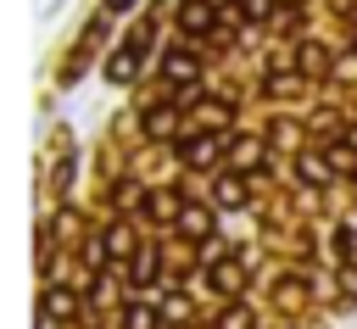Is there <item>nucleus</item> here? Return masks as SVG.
<instances>
[{"instance_id": "nucleus-1", "label": "nucleus", "mask_w": 357, "mask_h": 329, "mask_svg": "<svg viewBox=\"0 0 357 329\" xmlns=\"http://www.w3.org/2000/svg\"><path fill=\"white\" fill-rule=\"evenodd\" d=\"M139 50H145V39H139V33H134V39H128V45H123V50H117V61H112V67H106V72H112V78H117V84H123V78H134V72H139Z\"/></svg>"}, {"instance_id": "nucleus-2", "label": "nucleus", "mask_w": 357, "mask_h": 329, "mask_svg": "<svg viewBox=\"0 0 357 329\" xmlns=\"http://www.w3.org/2000/svg\"><path fill=\"white\" fill-rule=\"evenodd\" d=\"M212 156H218V139H206V134H201V139H190V145H184V162H190V167H206V162H212Z\"/></svg>"}, {"instance_id": "nucleus-3", "label": "nucleus", "mask_w": 357, "mask_h": 329, "mask_svg": "<svg viewBox=\"0 0 357 329\" xmlns=\"http://www.w3.org/2000/svg\"><path fill=\"white\" fill-rule=\"evenodd\" d=\"M178 223H184V234H190V240H201V234L212 229V217H206L201 206H184V212H178Z\"/></svg>"}, {"instance_id": "nucleus-4", "label": "nucleus", "mask_w": 357, "mask_h": 329, "mask_svg": "<svg viewBox=\"0 0 357 329\" xmlns=\"http://www.w3.org/2000/svg\"><path fill=\"white\" fill-rule=\"evenodd\" d=\"M257 162H262L257 139H234V167H257Z\"/></svg>"}, {"instance_id": "nucleus-5", "label": "nucleus", "mask_w": 357, "mask_h": 329, "mask_svg": "<svg viewBox=\"0 0 357 329\" xmlns=\"http://www.w3.org/2000/svg\"><path fill=\"white\" fill-rule=\"evenodd\" d=\"M212 284L234 296V290H240V268H229V262H218V268H212Z\"/></svg>"}, {"instance_id": "nucleus-6", "label": "nucleus", "mask_w": 357, "mask_h": 329, "mask_svg": "<svg viewBox=\"0 0 357 329\" xmlns=\"http://www.w3.org/2000/svg\"><path fill=\"white\" fill-rule=\"evenodd\" d=\"M123 329H156V312L151 307H128L123 312Z\"/></svg>"}, {"instance_id": "nucleus-7", "label": "nucleus", "mask_w": 357, "mask_h": 329, "mask_svg": "<svg viewBox=\"0 0 357 329\" xmlns=\"http://www.w3.org/2000/svg\"><path fill=\"white\" fill-rule=\"evenodd\" d=\"M206 22H212V17H206V6H201V0H190V6H184V28H190V33H201Z\"/></svg>"}, {"instance_id": "nucleus-8", "label": "nucleus", "mask_w": 357, "mask_h": 329, "mask_svg": "<svg viewBox=\"0 0 357 329\" xmlns=\"http://www.w3.org/2000/svg\"><path fill=\"white\" fill-rule=\"evenodd\" d=\"M173 117H178L173 106H162V112H151V117H145V134H167V128H173Z\"/></svg>"}, {"instance_id": "nucleus-9", "label": "nucleus", "mask_w": 357, "mask_h": 329, "mask_svg": "<svg viewBox=\"0 0 357 329\" xmlns=\"http://www.w3.org/2000/svg\"><path fill=\"white\" fill-rule=\"evenodd\" d=\"M167 78H195V61L173 50V56H167Z\"/></svg>"}, {"instance_id": "nucleus-10", "label": "nucleus", "mask_w": 357, "mask_h": 329, "mask_svg": "<svg viewBox=\"0 0 357 329\" xmlns=\"http://www.w3.org/2000/svg\"><path fill=\"white\" fill-rule=\"evenodd\" d=\"M245 201V190H240V178H229V184H218V206H240Z\"/></svg>"}, {"instance_id": "nucleus-11", "label": "nucleus", "mask_w": 357, "mask_h": 329, "mask_svg": "<svg viewBox=\"0 0 357 329\" xmlns=\"http://www.w3.org/2000/svg\"><path fill=\"white\" fill-rule=\"evenodd\" d=\"M218 329H251V312H245V307H229V312L218 318Z\"/></svg>"}, {"instance_id": "nucleus-12", "label": "nucleus", "mask_w": 357, "mask_h": 329, "mask_svg": "<svg viewBox=\"0 0 357 329\" xmlns=\"http://www.w3.org/2000/svg\"><path fill=\"white\" fill-rule=\"evenodd\" d=\"M73 307H78V301H73V290H50V312H56V318H67Z\"/></svg>"}, {"instance_id": "nucleus-13", "label": "nucleus", "mask_w": 357, "mask_h": 329, "mask_svg": "<svg viewBox=\"0 0 357 329\" xmlns=\"http://www.w3.org/2000/svg\"><path fill=\"white\" fill-rule=\"evenodd\" d=\"M240 6H245V17H262L268 11V0H240Z\"/></svg>"}, {"instance_id": "nucleus-14", "label": "nucleus", "mask_w": 357, "mask_h": 329, "mask_svg": "<svg viewBox=\"0 0 357 329\" xmlns=\"http://www.w3.org/2000/svg\"><path fill=\"white\" fill-rule=\"evenodd\" d=\"M106 6H112V11H123V6H128V0H106Z\"/></svg>"}]
</instances>
